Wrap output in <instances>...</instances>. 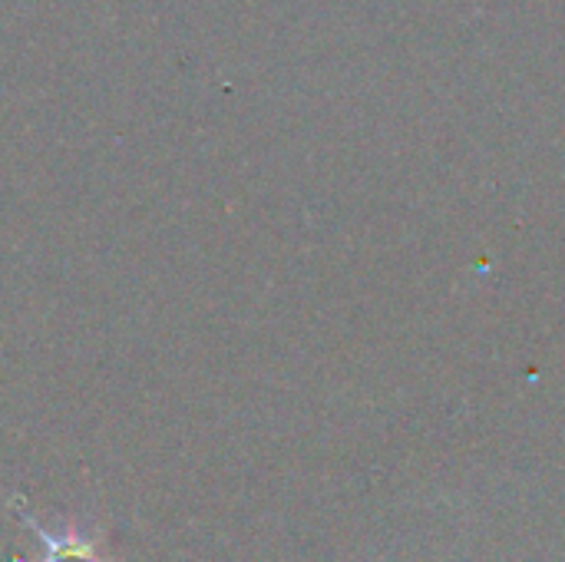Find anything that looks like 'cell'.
Masks as SVG:
<instances>
[{
    "label": "cell",
    "instance_id": "1",
    "mask_svg": "<svg viewBox=\"0 0 565 562\" xmlns=\"http://www.w3.org/2000/svg\"><path fill=\"white\" fill-rule=\"evenodd\" d=\"M13 510H17L20 523L40 540V547H43L40 562H103L96 556V543H93V540H86V537H79V533H53V530H46V527H40L20 503H17Z\"/></svg>",
    "mask_w": 565,
    "mask_h": 562
}]
</instances>
